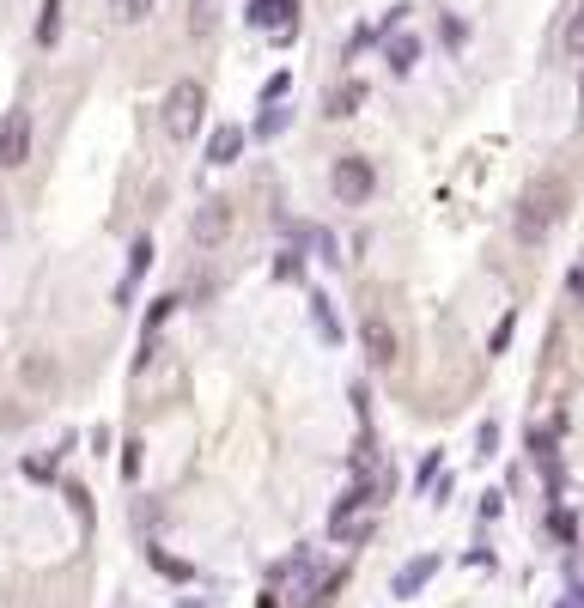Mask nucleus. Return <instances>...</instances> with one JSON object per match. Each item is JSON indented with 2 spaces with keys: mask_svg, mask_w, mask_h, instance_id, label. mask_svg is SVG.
<instances>
[{
  "mask_svg": "<svg viewBox=\"0 0 584 608\" xmlns=\"http://www.w3.org/2000/svg\"><path fill=\"white\" fill-rule=\"evenodd\" d=\"M566 55H584V0H572V13H566V31H560Z\"/></svg>",
  "mask_w": 584,
  "mask_h": 608,
  "instance_id": "nucleus-15",
  "label": "nucleus"
},
{
  "mask_svg": "<svg viewBox=\"0 0 584 608\" xmlns=\"http://www.w3.org/2000/svg\"><path fill=\"white\" fill-rule=\"evenodd\" d=\"M554 608H584V596H560V602H554Z\"/></svg>",
  "mask_w": 584,
  "mask_h": 608,
  "instance_id": "nucleus-30",
  "label": "nucleus"
},
{
  "mask_svg": "<svg viewBox=\"0 0 584 608\" xmlns=\"http://www.w3.org/2000/svg\"><path fill=\"white\" fill-rule=\"evenodd\" d=\"M55 469H61V450H49V456H31V463H25V475H31V481H55Z\"/></svg>",
  "mask_w": 584,
  "mask_h": 608,
  "instance_id": "nucleus-21",
  "label": "nucleus"
},
{
  "mask_svg": "<svg viewBox=\"0 0 584 608\" xmlns=\"http://www.w3.org/2000/svg\"><path fill=\"white\" fill-rule=\"evenodd\" d=\"M177 608H207V602H195V596H183V602H177Z\"/></svg>",
  "mask_w": 584,
  "mask_h": 608,
  "instance_id": "nucleus-31",
  "label": "nucleus"
},
{
  "mask_svg": "<svg viewBox=\"0 0 584 608\" xmlns=\"http://www.w3.org/2000/svg\"><path fill=\"white\" fill-rule=\"evenodd\" d=\"M566 292H572V298H578V304H584V262H578V268H572V274H566Z\"/></svg>",
  "mask_w": 584,
  "mask_h": 608,
  "instance_id": "nucleus-29",
  "label": "nucleus"
},
{
  "mask_svg": "<svg viewBox=\"0 0 584 608\" xmlns=\"http://www.w3.org/2000/svg\"><path fill=\"white\" fill-rule=\"evenodd\" d=\"M201 116H207V86H201V80H177V86L165 92V134H171V140H195Z\"/></svg>",
  "mask_w": 584,
  "mask_h": 608,
  "instance_id": "nucleus-2",
  "label": "nucleus"
},
{
  "mask_svg": "<svg viewBox=\"0 0 584 608\" xmlns=\"http://www.w3.org/2000/svg\"><path fill=\"white\" fill-rule=\"evenodd\" d=\"M548 536H554L560 548H578V517H572L566 505H554V511H548Z\"/></svg>",
  "mask_w": 584,
  "mask_h": 608,
  "instance_id": "nucleus-13",
  "label": "nucleus"
},
{
  "mask_svg": "<svg viewBox=\"0 0 584 608\" xmlns=\"http://www.w3.org/2000/svg\"><path fill=\"white\" fill-rule=\"evenodd\" d=\"M566 596H584V548H566Z\"/></svg>",
  "mask_w": 584,
  "mask_h": 608,
  "instance_id": "nucleus-18",
  "label": "nucleus"
},
{
  "mask_svg": "<svg viewBox=\"0 0 584 608\" xmlns=\"http://www.w3.org/2000/svg\"><path fill=\"white\" fill-rule=\"evenodd\" d=\"M438 566H445L438 554H414V560H402L396 578H390V596H420V590L438 578Z\"/></svg>",
  "mask_w": 584,
  "mask_h": 608,
  "instance_id": "nucleus-7",
  "label": "nucleus"
},
{
  "mask_svg": "<svg viewBox=\"0 0 584 608\" xmlns=\"http://www.w3.org/2000/svg\"><path fill=\"white\" fill-rule=\"evenodd\" d=\"M274 274H280V280H305V256H299V244H292V250H280Z\"/></svg>",
  "mask_w": 584,
  "mask_h": 608,
  "instance_id": "nucleus-20",
  "label": "nucleus"
},
{
  "mask_svg": "<svg viewBox=\"0 0 584 608\" xmlns=\"http://www.w3.org/2000/svg\"><path fill=\"white\" fill-rule=\"evenodd\" d=\"M146 554H153V566H159L165 578H195V566H183V560H171V554H159V548H146Z\"/></svg>",
  "mask_w": 584,
  "mask_h": 608,
  "instance_id": "nucleus-23",
  "label": "nucleus"
},
{
  "mask_svg": "<svg viewBox=\"0 0 584 608\" xmlns=\"http://www.w3.org/2000/svg\"><path fill=\"white\" fill-rule=\"evenodd\" d=\"M493 450H499V426L487 420V426L475 432V456H481V463H487V456H493Z\"/></svg>",
  "mask_w": 584,
  "mask_h": 608,
  "instance_id": "nucleus-24",
  "label": "nucleus"
},
{
  "mask_svg": "<svg viewBox=\"0 0 584 608\" xmlns=\"http://www.w3.org/2000/svg\"><path fill=\"white\" fill-rule=\"evenodd\" d=\"M359 104H365V86H359V80H347V86H335V92L323 98V116H329V122H341V116H353Z\"/></svg>",
  "mask_w": 584,
  "mask_h": 608,
  "instance_id": "nucleus-10",
  "label": "nucleus"
},
{
  "mask_svg": "<svg viewBox=\"0 0 584 608\" xmlns=\"http://www.w3.org/2000/svg\"><path fill=\"white\" fill-rule=\"evenodd\" d=\"M280 128H286V110H280V104H268V110L256 116V134H262V140H274Z\"/></svg>",
  "mask_w": 584,
  "mask_h": 608,
  "instance_id": "nucleus-22",
  "label": "nucleus"
},
{
  "mask_svg": "<svg viewBox=\"0 0 584 608\" xmlns=\"http://www.w3.org/2000/svg\"><path fill=\"white\" fill-rule=\"evenodd\" d=\"M31 159V110H7L0 116V171H19Z\"/></svg>",
  "mask_w": 584,
  "mask_h": 608,
  "instance_id": "nucleus-5",
  "label": "nucleus"
},
{
  "mask_svg": "<svg viewBox=\"0 0 584 608\" xmlns=\"http://www.w3.org/2000/svg\"><path fill=\"white\" fill-rule=\"evenodd\" d=\"M146 268H153V238H134L128 244V280H140Z\"/></svg>",
  "mask_w": 584,
  "mask_h": 608,
  "instance_id": "nucleus-17",
  "label": "nucleus"
},
{
  "mask_svg": "<svg viewBox=\"0 0 584 608\" xmlns=\"http://www.w3.org/2000/svg\"><path fill=\"white\" fill-rule=\"evenodd\" d=\"M384 61H390L396 73H408V67L420 61V37H408V31H384Z\"/></svg>",
  "mask_w": 584,
  "mask_h": 608,
  "instance_id": "nucleus-9",
  "label": "nucleus"
},
{
  "mask_svg": "<svg viewBox=\"0 0 584 608\" xmlns=\"http://www.w3.org/2000/svg\"><path fill=\"white\" fill-rule=\"evenodd\" d=\"M438 475H445V456L432 450L426 463H420V475H414V487H420V493H432V487H438Z\"/></svg>",
  "mask_w": 584,
  "mask_h": 608,
  "instance_id": "nucleus-19",
  "label": "nucleus"
},
{
  "mask_svg": "<svg viewBox=\"0 0 584 608\" xmlns=\"http://www.w3.org/2000/svg\"><path fill=\"white\" fill-rule=\"evenodd\" d=\"M238 152H244V128L238 122H226V128L207 134V165H238Z\"/></svg>",
  "mask_w": 584,
  "mask_h": 608,
  "instance_id": "nucleus-8",
  "label": "nucleus"
},
{
  "mask_svg": "<svg viewBox=\"0 0 584 608\" xmlns=\"http://www.w3.org/2000/svg\"><path fill=\"white\" fill-rule=\"evenodd\" d=\"M37 43L43 49L61 43V0H43V7H37Z\"/></svg>",
  "mask_w": 584,
  "mask_h": 608,
  "instance_id": "nucleus-12",
  "label": "nucleus"
},
{
  "mask_svg": "<svg viewBox=\"0 0 584 608\" xmlns=\"http://www.w3.org/2000/svg\"><path fill=\"white\" fill-rule=\"evenodd\" d=\"M505 511V493H481V523H493Z\"/></svg>",
  "mask_w": 584,
  "mask_h": 608,
  "instance_id": "nucleus-27",
  "label": "nucleus"
},
{
  "mask_svg": "<svg viewBox=\"0 0 584 608\" xmlns=\"http://www.w3.org/2000/svg\"><path fill=\"white\" fill-rule=\"evenodd\" d=\"M566 183L560 177H536L524 195H518V213H511V232H518V244H542L554 225L566 219Z\"/></svg>",
  "mask_w": 584,
  "mask_h": 608,
  "instance_id": "nucleus-1",
  "label": "nucleus"
},
{
  "mask_svg": "<svg viewBox=\"0 0 584 608\" xmlns=\"http://www.w3.org/2000/svg\"><path fill=\"white\" fill-rule=\"evenodd\" d=\"M311 323H317V335H323L329 347H341V323H335V311H329L323 292H311Z\"/></svg>",
  "mask_w": 584,
  "mask_h": 608,
  "instance_id": "nucleus-11",
  "label": "nucleus"
},
{
  "mask_svg": "<svg viewBox=\"0 0 584 608\" xmlns=\"http://www.w3.org/2000/svg\"><path fill=\"white\" fill-rule=\"evenodd\" d=\"M359 341H365V359H372V365H396V359H402V341H396V329H390L378 311L359 323Z\"/></svg>",
  "mask_w": 584,
  "mask_h": 608,
  "instance_id": "nucleus-6",
  "label": "nucleus"
},
{
  "mask_svg": "<svg viewBox=\"0 0 584 608\" xmlns=\"http://www.w3.org/2000/svg\"><path fill=\"white\" fill-rule=\"evenodd\" d=\"M219 25V0H189V37H213Z\"/></svg>",
  "mask_w": 584,
  "mask_h": 608,
  "instance_id": "nucleus-14",
  "label": "nucleus"
},
{
  "mask_svg": "<svg viewBox=\"0 0 584 608\" xmlns=\"http://www.w3.org/2000/svg\"><path fill=\"white\" fill-rule=\"evenodd\" d=\"M578 104H584V80H578Z\"/></svg>",
  "mask_w": 584,
  "mask_h": 608,
  "instance_id": "nucleus-32",
  "label": "nucleus"
},
{
  "mask_svg": "<svg viewBox=\"0 0 584 608\" xmlns=\"http://www.w3.org/2000/svg\"><path fill=\"white\" fill-rule=\"evenodd\" d=\"M329 189H335V201H341V207H365V201H372V189H378L372 159H365V152H347V159H335Z\"/></svg>",
  "mask_w": 584,
  "mask_h": 608,
  "instance_id": "nucleus-3",
  "label": "nucleus"
},
{
  "mask_svg": "<svg viewBox=\"0 0 584 608\" xmlns=\"http://www.w3.org/2000/svg\"><path fill=\"white\" fill-rule=\"evenodd\" d=\"M286 92H292V73H274V80L262 86V104H280Z\"/></svg>",
  "mask_w": 584,
  "mask_h": 608,
  "instance_id": "nucleus-25",
  "label": "nucleus"
},
{
  "mask_svg": "<svg viewBox=\"0 0 584 608\" xmlns=\"http://www.w3.org/2000/svg\"><path fill=\"white\" fill-rule=\"evenodd\" d=\"M122 475H128V481L140 475V444H128V450H122Z\"/></svg>",
  "mask_w": 584,
  "mask_h": 608,
  "instance_id": "nucleus-28",
  "label": "nucleus"
},
{
  "mask_svg": "<svg viewBox=\"0 0 584 608\" xmlns=\"http://www.w3.org/2000/svg\"><path fill=\"white\" fill-rule=\"evenodd\" d=\"M226 238H232V201L213 195V201H201L195 219H189V244H195V250H219Z\"/></svg>",
  "mask_w": 584,
  "mask_h": 608,
  "instance_id": "nucleus-4",
  "label": "nucleus"
},
{
  "mask_svg": "<svg viewBox=\"0 0 584 608\" xmlns=\"http://www.w3.org/2000/svg\"><path fill=\"white\" fill-rule=\"evenodd\" d=\"M511 329H518V317H499V329H493V341H487V347H493V353H505V347H511Z\"/></svg>",
  "mask_w": 584,
  "mask_h": 608,
  "instance_id": "nucleus-26",
  "label": "nucleus"
},
{
  "mask_svg": "<svg viewBox=\"0 0 584 608\" xmlns=\"http://www.w3.org/2000/svg\"><path fill=\"white\" fill-rule=\"evenodd\" d=\"M146 13H153V0H110V19L128 31V25H140Z\"/></svg>",
  "mask_w": 584,
  "mask_h": 608,
  "instance_id": "nucleus-16",
  "label": "nucleus"
}]
</instances>
